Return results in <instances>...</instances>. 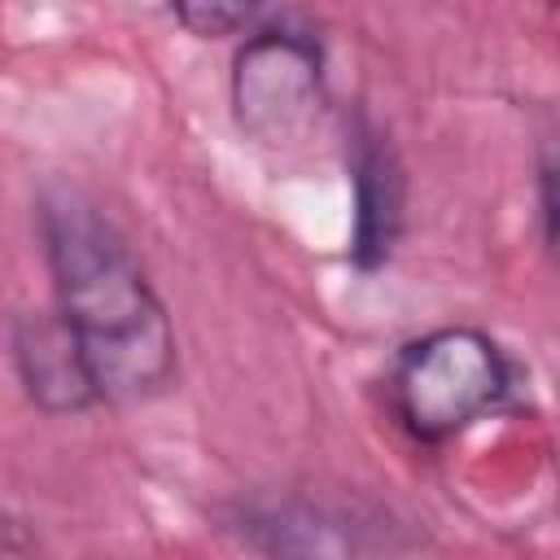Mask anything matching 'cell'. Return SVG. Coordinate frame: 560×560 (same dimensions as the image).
<instances>
[{
  "label": "cell",
  "mask_w": 560,
  "mask_h": 560,
  "mask_svg": "<svg viewBox=\"0 0 560 560\" xmlns=\"http://www.w3.org/2000/svg\"><path fill=\"white\" fill-rule=\"evenodd\" d=\"M516 389L512 354L472 324H446L411 337L385 376V402L398 429L420 446H446L508 407Z\"/></svg>",
  "instance_id": "obj_2"
},
{
  "label": "cell",
  "mask_w": 560,
  "mask_h": 560,
  "mask_svg": "<svg viewBox=\"0 0 560 560\" xmlns=\"http://www.w3.org/2000/svg\"><path fill=\"white\" fill-rule=\"evenodd\" d=\"M538 219H542V245H556V149L542 140L538 149Z\"/></svg>",
  "instance_id": "obj_7"
},
{
  "label": "cell",
  "mask_w": 560,
  "mask_h": 560,
  "mask_svg": "<svg viewBox=\"0 0 560 560\" xmlns=\"http://www.w3.org/2000/svg\"><path fill=\"white\" fill-rule=\"evenodd\" d=\"M9 346H13L18 381L44 416H83V411L101 407L96 381L57 311L18 315Z\"/></svg>",
  "instance_id": "obj_5"
},
{
  "label": "cell",
  "mask_w": 560,
  "mask_h": 560,
  "mask_svg": "<svg viewBox=\"0 0 560 560\" xmlns=\"http://www.w3.org/2000/svg\"><path fill=\"white\" fill-rule=\"evenodd\" d=\"M324 105V44L311 26L267 9L232 57V114L258 144H293Z\"/></svg>",
  "instance_id": "obj_3"
},
{
  "label": "cell",
  "mask_w": 560,
  "mask_h": 560,
  "mask_svg": "<svg viewBox=\"0 0 560 560\" xmlns=\"http://www.w3.org/2000/svg\"><path fill=\"white\" fill-rule=\"evenodd\" d=\"M350 262L372 276L394 258L407 219V175L389 136L359 118L350 131Z\"/></svg>",
  "instance_id": "obj_4"
},
{
  "label": "cell",
  "mask_w": 560,
  "mask_h": 560,
  "mask_svg": "<svg viewBox=\"0 0 560 560\" xmlns=\"http://www.w3.org/2000/svg\"><path fill=\"white\" fill-rule=\"evenodd\" d=\"M35 219L52 311L70 328L101 402L131 407L166 394L179 372L175 324L118 223L74 184H48Z\"/></svg>",
  "instance_id": "obj_1"
},
{
  "label": "cell",
  "mask_w": 560,
  "mask_h": 560,
  "mask_svg": "<svg viewBox=\"0 0 560 560\" xmlns=\"http://www.w3.org/2000/svg\"><path fill=\"white\" fill-rule=\"evenodd\" d=\"M171 18L184 22L192 35H206V39L214 35L219 39V35H245V31H254L267 18V9L262 4H214V0L206 4L201 0V4H175Z\"/></svg>",
  "instance_id": "obj_6"
}]
</instances>
